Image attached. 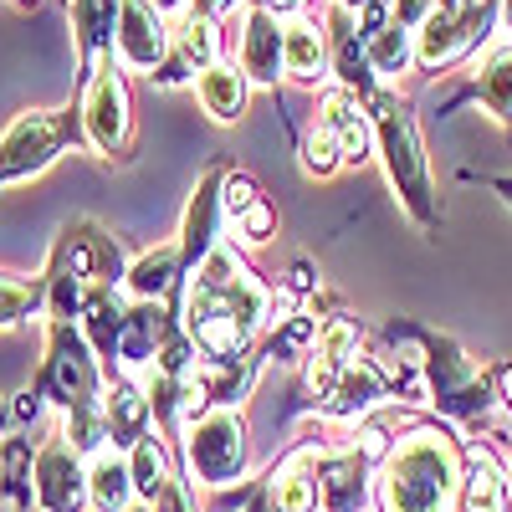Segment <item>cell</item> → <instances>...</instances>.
Returning <instances> with one entry per match:
<instances>
[{
    "instance_id": "cell-12",
    "label": "cell",
    "mask_w": 512,
    "mask_h": 512,
    "mask_svg": "<svg viewBox=\"0 0 512 512\" xmlns=\"http://www.w3.org/2000/svg\"><path fill=\"white\" fill-rule=\"evenodd\" d=\"M169 57V26L164 11H154V0H123L118 11V36H113V62L123 72H159Z\"/></svg>"
},
{
    "instance_id": "cell-3",
    "label": "cell",
    "mask_w": 512,
    "mask_h": 512,
    "mask_svg": "<svg viewBox=\"0 0 512 512\" xmlns=\"http://www.w3.org/2000/svg\"><path fill=\"white\" fill-rule=\"evenodd\" d=\"M369 118H374V149L384 159V175L395 185V200L405 205V216L420 231H436L441 226V200L431 185V159H425L420 144V123L410 113V103L390 88H379L374 98H364Z\"/></svg>"
},
{
    "instance_id": "cell-1",
    "label": "cell",
    "mask_w": 512,
    "mask_h": 512,
    "mask_svg": "<svg viewBox=\"0 0 512 512\" xmlns=\"http://www.w3.org/2000/svg\"><path fill=\"white\" fill-rule=\"evenodd\" d=\"M466 446L446 425H410L374 466L379 512H461Z\"/></svg>"
},
{
    "instance_id": "cell-27",
    "label": "cell",
    "mask_w": 512,
    "mask_h": 512,
    "mask_svg": "<svg viewBox=\"0 0 512 512\" xmlns=\"http://www.w3.org/2000/svg\"><path fill=\"white\" fill-rule=\"evenodd\" d=\"M461 98H472V103H482L502 128L512 123V41H497V47L482 57V67H477V77L466 82V93Z\"/></svg>"
},
{
    "instance_id": "cell-34",
    "label": "cell",
    "mask_w": 512,
    "mask_h": 512,
    "mask_svg": "<svg viewBox=\"0 0 512 512\" xmlns=\"http://www.w3.org/2000/svg\"><path fill=\"white\" fill-rule=\"evenodd\" d=\"M236 236H241L246 246H262V241L277 236V210H272L267 195H262V200H251L241 216H236Z\"/></svg>"
},
{
    "instance_id": "cell-36",
    "label": "cell",
    "mask_w": 512,
    "mask_h": 512,
    "mask_svg": "<svg viewBox=\"0 0 512 512\" xmlns=\"http://www.w3.org/2000/svg\"><path fill=\"white\" fill-rule=\"evenodd\" d=\"M251 6L267 11V16H277V21H297V16L313 6V0H251Z\"/></svg>"
},
{
    "instance_id": "cell-29",
    "label": "cell",
    "mask_w": 512,
    "mask_h": 512,
    "mask_svg": "<svg viewBox=\"0 0 512 512\" xmlns=\"http://www.w3.org/2000/svg\"><path fill=\"white\" fill-rule=\"evenodd\" d=\"M128 472H134V492H139L144 507H154L169 487H175V466H169V446H164L159 431L128 446Z\"/></svg>"
},
{
    "instance_id": "cell-23",
    "label": "cell",
    "mask_w": 512,
    "mask_h": 512,
    "mask_svg": "<svg viewBox=\"0 0 512 512\" xmlns=\"http://www.w3.org/2000/svg\"><path fill=\"white\" fill-rule=\"evenodd\" d=\"M461 512H512V477L502 472L497 451H487V446H466Z\"/></svg>"
},
{
    "instance_id": "cell-11",
    "label": "cell",
    "mask_w": 512,
    "mask_h": 512,
    "mask_svg": "<svg viewBox=\"0 0 512 512\" xmlns=\"http://www.w3.org/2000/svg\"><path fill=\"white\" fill-rule=\"evenodd\" d=\"M31 497H36V512H93L88 507V456L67 441L62 425L36 451Z\"/></svg>"
},
{
    "instance_id": "cell-20",
    "label": "cell",
    "mask_w": 512,
    "mask_h": 512,
    "mask_svg": "<svg viewBox=\"0 0 512 512\" xmlns=\"http://www.w3.org/2000/svg\"><path fill=\"white\" fill-rule=\"evenodd\" d=\"M103 415H108V441L113 446H134L144 436H154V405H149V384L134 374H113L108 395H103Z\"/></svg>"
},
{
    "instance_id": "cell-22",
    "label": "cell",
    "mask_w": 512,
    "mask_h": 512,
    "mask_svg": "<svg viewBox=\"0 0 512 512\" xmlns=\"http://www.w3.org/2000/svg\"><path fill=\"white\" fill-rule=\"evenodd\" d=\"M180 282H185V262H180V241H164L144 256L128 262V277H123V292L139 297V303H169L180 297Z\"/></svg>"
},
{
    "instance_id": "cell-31",
    "label": "cell",
    "mask_w": 512,
    "mask_h": 512,
    "mask_svg": "<svg viewBox=\"0 0 512 512\" xmlns=\"http://www.w3.org/2000/svg\"><path fill=\"white\" fill-rule=\"evenodd\" d=\"M36 313H47V277L0 272V328H16Z\"/></svg>"
},
{
    "instance_id": "cell-28",
    "label": "cell",
    "mask_w": 512,
    "mask_h": 512,
    "mask_svg": "<svg viewBox=\"0 0 512 512\" xmlns=\"http://www.w3.org/2000/svg\"><path fill=\"white\" fill-rule=\"evenodd\" d=\"M246 93H251V82L231 62H216L210 72L195 77V98H200V108L216 118V123H236L246 113Z\"/></svg>"
},
{
    "instance_id": "cell-19",
    "label": "cell",
    "mask_w": 512,
    "mask_h": 512,
    "mask_svg": "<svg viewBox=\"0 0 512 512\" xmlns=\"http://www.w3.org/2000/svg\"><path fill=\"white\" fill-rule=\"evenodd\" d=\"M359 344H364V328H359L354 318H323L318 344H313V354H308V390H313V405L338 384V374L359 359Z\"/></svg>"
},
{
    "instance_id": "cell-21",
    "label": "cell",
    "mask_w": 512,
    "mask_h": 512,
    "mask_svg": "<svg viewBox=\"0 0 512 512\" xmlns=\"http://www.w3.org/2000/svg\"><path fill=\"white\" fill-rule=\"evenodd\" d=\"M236 67L246 72L251 88H277V77H282V21H277V16L246 6Z\"/></svg>"
},
{
    "instance_id": "cell-30",
    "label": "cell",
    "mask_w": 512,
    "mask_h": 512,
    "mask_svg": "<svg viewBox=\"0 0 512 512\" xmlns=\"http://www.w3.org/2000/svg\"><path fill=\"white\" fill-rule=\"evenodd\" d=\"M31 441L11 436L6 446H0V512H26L36 497H31Z\"/></svg>"
},
{
    "instance_id": "cell-42",
    "label": "cell",
    "mask_w": 512,
    "mask_h": 512,
    "mask_svg": "<svg viewBox=\"0 0 512 512\" xmlns=\"http://www.w3.org/2000/svg\"><path fill=\"white\" fill-rule=\"evenodd\" d=\"M502 26L512 31V0H502Z\"/></svg>"
},
{
    "instance_id": "cell-43",
    "label": "cell",
    "mask_w": 512,
    "mask_h": 512,
    "mask_svg": "<svg viewBox=\"0 0 512 512\" xmlns=\"http://www.w3.org/2000/svg\"><path fill=\"white\" fill-rule=\"evenodd\" d=\"M128 512H149V507H144V502H134V507H128Z\"/></svg>"
},
{
    "instance_id": "cell-41",
    "label": "cell",
    "mask_w": 512,
    "mask_h": 512,
    "mask_svg": "<svg viewBox=\"0 0 512 512\" xmlns=\"http://www.w3.org/2000/svg\"><path fill=\"white\" fill-rule=\"evenodd\" d=\"M333 6H344V11H354V16H359V11L369 6V0H333Z\"/></svg>"
},
{
    "instance_id": "cell-4",
    "label": "cell",
    "mask_w": 512,
    "mask_h": 512,
    "mask_svg": "<svg viewBox=\"0 0 512 512\" xmlns=\"http://www.w3.org/2000/svg\"><path fill=\"white\" fill-rule=\"evenodd\" d=\"M400 328H405V338L420 354V374H425V395H431V405H441V415H451L461 425H477L497 405L492 374L466 354L456 338L425 333V328H410V323H400Z\"/></svg>"
},
{
    "instance_id": "cell-13",
    "label": "cell",
    "mask_w": 512,
    "mask_h": 512,
    "mask_svg": "<svg viewBox=\"0 0 512 512\" xmlns=\"http://www.w3.org/2000/svg\"><path fill=\"white\" fill-rule=\"evenodd\" d=\"M374 497V461L359 446L318 451V512H364Z\"/></svg>"
},
{
    "instance_id": "cell-2",
    "label": "cell",
    "mask_w": 512,
    "mask_h": 512,
    "mask_svg": "<svg viewBox=\"0 0 512 512\" xmlns=\"http://www.w3.org/2000/svg\"><path fill=\"white\" fill-rule=\"evenodd\" d=\"M272 297L277 292L251 272L246 256L231 241H216L205 262L180 282V318L185 328L226 318V323H241L246 333H262L272 323Z\"/></svg>"
},
{
    "instance_id": "cell-39",
    "label": "cell",
    "mask_w": 512,
    "mask_h": 512,
    "mask_svg": "<svg viewBox=\"0 0 512 512\" xmlns=\"http://www.w3.org/2000/svg\"><path fill=\"white\" fill-rule=\"evenodd\" d=\"M185 6L190 0H154V11H164V16H185Z\"/></svg>"
},
{
    "instance_id": "cell-26",
    "label": "cell",
    "mask_w": 512,
    "mask_h": 512,
    "mask_svg": "<svg viewBox=\"0 0 512 512\" xmlns=\"http://www.w3.org/2000/svg\"><path fill=\"white\" fill-rule=\"evenodd\" d=\"M139 502L134 492V472H128V451L103 446L98 456H88V507L93 512H128Z\"/></svg>"
},
{
    "instance_id": "cell-16",
    "label": "cell",
    "mask_w": 512,
    "mask_h": 512,
    "mask_svg": "<svg viewBox=\"0 0 512 512\" xmlns=\"http://www.w3.org/2000/svg\"><path fill=\"white\" fill-rule=\"evenodd\" d=\"M221 62V36H216V21L205 16H180L169 26V57L164 67L154 72L159 88H175V82H195V72H210Z\"/></svg>"
},
{
    "instance_id": "cell-33",
    "label": "cell",
    "mask_w": 512,
    "mask_h": 512,
    "mask_svg": "<svg viewBox=\"0 0 512 512\" xmlns=\"http://www.w3.org/2000/svg\"><path fill=\"white\" fill-rule=\"evenodd\" d=\"M303 169L313 180H333L338 169H344V154H338V144L323 134V128H313V134L303 139Z\"/></svg>"
},
{
    "instance_id": "cell-8",
    "label": "cell",
    "mask_w": 512,
    "mask_h": 512,
    "mask_svg": "<svg viewBox=\"0 0 512 512\" xmlns=\"http://www.w3.org/2000/svg\"><path fill=\"white\" fill-rule=\"evenodd\" d=\"M497 21H502V0H466V6L431 11L415 26V67L441 72V67L461 62L466 52H477L492 36Z\"/></svg>"
},
{
    "instance_id": "cell-32",
    "label": "cell",
    "mask_w": 512,
    "mask_h": 512,
    "mask_svg": "<svg viewBox=\"0 0 512 512\" xmlns=\"http://www.w3.org/2000/svg\"><path fill=\"white\" fill-rule=\"evenodd\" d=\"M369 62H374L379 77H400L415 62V31L400 26V21H390L379 36H369Z\"/></svg>"
},
{
    "instance_id": "cell-6",
    "label": "cell",
    "mask_w": 512,
    "mask_h": 512,
    "mask_svg": "<svg viewBox=\"0 0 512 512\" xmlns=\"http://www.w3.org/2000/svg\"><path fill=\"white\" fill-rule=\"evenodd\" d=\"M185 456V477L205 492H231L246 482L251 466V436H246V415L236 405H210L195 425H185L180 436Z\"/></svg>"
},
{
    "instance_id": "cell-25",
    "label": "cell",
    "mask_w": 512,
    "mask_h": 512,
    "mask_svg": "<svg viewBox=\"0 0 512 512\" xmlns=\"http://www.w3.org/2000/svg\"><path fill=\"white\" fill-rule=\"evenodd\" d=\"M118 11H123V0H72V36H77V57L88 72L113 57Z\"/></svg>"
},
{
    "instance_id": "cell-24",
    "label": "cell",
    "mask_w": 512,
    "mask_h": 512,
    "mask_svg": "<svg viewBox=\"0 0 512 512\" xmlns=\"http://www.w3.org/2000/svg\"><path fill=\"white\" fill-rule=\"evenodd\" d=\"M282 77L303 82V88H313V82L333 77V62H328V36L308 21L297 16L282 26Z\"/></svg>"
},
{
    "instance_id": "cell-44",
    "label": "cell",
    "mask_w": 512,
    "mask_h": 512,
    "mask_svg": "<svg viewBox=\"0 0 512 512\" xmlns=\"http://www.w3.org/2000/svg\"><path fill=\"white\" fill-rule=\"evenodd\" d=\"M379 6H390V11H395V6H400V0H379Z\"/></svg>"
},
{
    "instance_id": "cell-14",
    "label": "cell",
    "mask_w": 512,
    "mask_h": 512,
    "mask_svg": "<svg viewBox=\"0 0 512 512\" xmlns=\"http://www.w3.org/2000/svg\"><path fill=\"white\" fill-rule=\"evenodd\" d=\"M379 405H390V379H384L374 354H359L344 374H338L333 390L318 400V410L338 425H364L369 415H379Z\"/></svg>"
},
{
    "instance_id": "cell-7",
    "label": "cell",
    "mask_w": 512,
    "mask_h": 512,
    "mask_svg": "<svg viewBox=\"0 0 512 512\" xmlns=\"http://www.w3.org/2000/svg\"><path fill=\"white\" fill-rule=\"evenodd\" d=\"M82 134V108H26L11 118V128L0 134V190L6 185H21L31 175H41V169H52Z\"/></svg>"
},
{
    "instance_id": "cell-17",
    "label": "cell",
    "mask_w": 512,
    "mask_h": 512,
    "mask_svg": "<svg viewBox=\"0 0 512 512\" xmlns=\"http://www.w3.org/2000/svg\"><path fill=\"white\" fill-rule=\"evenodd\" d=\"M328 62H333V77H338V88H349L359 98H374L379 93V72L369 62V41L359 36V16L344 11V6H333L328 11Z\"/></svg>"
},
{
    "instance_id": "cell-37",
    "label": "cell",
    "mask_w": 512,
    "mask_h": 512,
    "mask_svg": "<svg viewBox=\"0 0 512 512\" xmlns=\"http://www.w3.org/2000/svg\"><path fill=\"white\" fill-rule=\"evenodd\" d=\"M236 6H241V0H190L185 11H190V16H205V21H221V16L236 11Z\"/></svg>"
},
{
    "instance_id": "cell-18",
    "label": "cell",
    "mask_w": 512,
    "mask_h": 512,
    "mask_svg": "<svg viewBox=\"0 0 512 512\" xmlns=\"http://www.w3.org/2000/svg\"><path fill=\"white\" fill-rule=\"evenodd\" d=\"M262 497L267 512H318V446H292L262 477Z\"/></svg>"
},
{
    "instance_id": "cell-38",
    "label": "cell",
    "mask_w": 512,
    "mask_h": 512,
    "mask_svg": "<svg viewBox=\"0 0 512 512\" xmlns=\"http://www.w3.org/2000/svg\"><path fill=\"white\" fill-rule=\"evenodd\" d=\"M492 390H497V405L512 410V364H502V369L492 374Z\"/></svg>"
},
{
    "instance_id": "cell-40",
    "label": "cell",
    "mask_w": 512,
    "mask_h": 512,
    "mask_svg": "<svg viewBox=\"0 0 512 512\" xmlns=\"http://www.w3.org/2000/svg\"><path fill=\"white\" fill-rule=\"evenodd\" d=\"M487 185H492V190H497V195H502V200L512 205V180H487Z\"/></svg>"
},
{
    "instance_id": "cell-9",
    "label": "cell",
    "mask_w": 512,
    "mask_h": 512,
    "mask_svg": "<svg viewBox=\"0 0 512 512\" xmlns=\"http://www.w3.org/2000/svg\"><path fill=\"white\" fill-rule=\"evenodd\" d=\"M47 277H72L93 292H108V287H123L128 262H123V246L98 221H67L57 246H52Z\"/></svg>"
},
{
    "instance_id": "cell-45",
    "label": "cell",
    "mask_w": 512,
    "mask_h": 512,
    "mask_svg": "<svg viewBox=\"0 0 512 512\" xmlns=\"http://www.w3.org/2000/svg\"><path fill=\"white\" fill-rule=\"evenodd\" d=\"M16 6H36V0H16Z\"/></svg>"
},
{
    "instance_id": "cell-35",
    "label": "cell",
    "mask_w": 512,
    "mask_h": 512,
    "mask_svg": "<svg viewBox=\"0 0 512 512\" xmlns=\"http://www.w3.org/2000/svg\"><path fill=\"white\" fill-rule=\"evenodd\" d=\"M251 200H262V190H256V180L251 175H241V169H226V180H221V210L236 221L241 210L251 205Z\"/></svg>"
},
{
    "instance_id": "cell-15",
    "label": "cell",
    "mask_w": 512,
    "mask_h": 512,
    "mask_svg": "<svg viewBox=\"0 0 512 512\" xmlns=\"http://www.w3.org/2000/svg\"><path fill=\"white\" fill-rule=\"evenodd\" d=\"M318 128L338 144L344 164H369L374 159V118H369V108H364L359 93L328 82L323 98H318Z\"/></svg>"
},
{
    "instance_id": "cell-10",
    "label": "cell",
    "mask_w": 512,
    "mask_h": 512,
    "mask_svg": "<svg viewBox=\"0 0 512 512\" xmlns=\"http://www.w3.org/2000/svg\"><path fill=\"white\" fill-rule=\"evenodd\" d=\"M82 134L103 159H118L134 139V103H128L123 67L108 57L103 67L88 72V93H82Z\"/></svg>"
},
{
    "instance_id": "cell-5",
    "label": "cell",
    "mask_w": 512,
    "mask_h": 512,
    "mask_svg": "<svg viewBox=\"0 0 512 512\" xmlns=\"http://www.w3.org/2000/svg\"><path fill=\"white\" fill-rule=\"evenodd\" d=\"M31 390H41L57 415H77V410H98L108 395V369L98 359V349L88 344L82 323H57L47 318V354L31 379Z\"/></svg>"
}]
</instances>
